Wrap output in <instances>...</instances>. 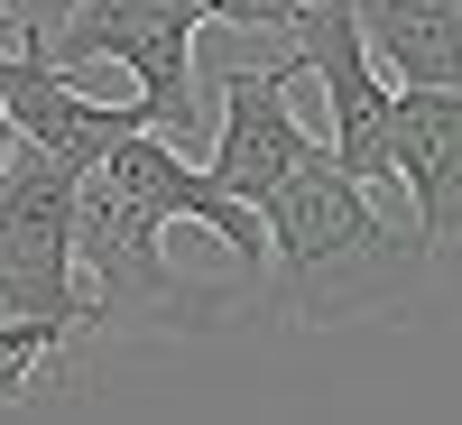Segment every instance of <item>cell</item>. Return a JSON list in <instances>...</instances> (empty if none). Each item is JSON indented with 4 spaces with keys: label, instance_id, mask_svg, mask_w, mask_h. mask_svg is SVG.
<instances>
[{
    "label": "cell",
    "instance_id": "obj_1",
    "mask_svg": "<svg viewBox=\"0 0 462 425\" xmlns=\"http://www.w3.org/2000/svg\"><path fill=\"white\" fill-rule=\"evenodd\" d=\"M268 222V268H259V305L305 333L324 324H370L426 296L435 278V241L389 222L352 176L333 167V148H305L278 176V195L259 204Z\"/></svg>",
    "mask_w": 462,
    "mask_h": 425
},
{
    "label": "cell",
    "instance_id": "obj_2",
    "mask_svg": "<svg viewBox=\"0 0 462 425\" xmlns=\"http://www.w3.org/2000/svg\"><path fill=\"white\" fill-rule=\"evenodd\" d=\"M167 231L111 167L74 176V268H84V296H93V333H222L231 315L259 305V268H195L167 259Z\"/></svg>",
    "mask_w": 462,
    "mask_h": 425
},
{
    "label": "cell",
    "instance_id": "obj_3",
    "mask_svg": "<svg viewBox=\"0 0 462 425\" xmlns=\"http://www.w3.org/2000/svg\"><path fill=\"white\" fill-rule=\"evenodd\" d=\"M0 315L56 324L65 342L93 333V296L74 268V167H56L28 139H10L0 158Z\"/></svg>",
    "mask_w": 462,
    "mask_h": 425
},
{
    "label": "cell",
    "instance_id": "obj_4",
    "mask_svg": "<svg viewBox=\"0 0 462 425\" xmlns=\"http://www.w3.org/2000/svg\"><path fill=\"white\" fill-rule=\"evenodd\" d=\"M195 10L185 0H65L47 19V65H130L139 74V121L158 139H195L204 102H195Z\"/></svg>",
    "mask_w": 462,
    "mask_h": 425
},
{
    "label": "cell",
    "instance_id": "obj_5",
    "mask_svg": "<svg viewBox=\"0 0 462 425\" xmlns=\"http://www.w3.org/2000/svg\"><path fill=\"white\" fill-rule=\"evenodd\" d=\"M287 28H296V65H305V84H315L324 111H333V167L352 176L361 195L398 185V167H389V111H398V93L379 84L352 0H305Z\"/></svg>",
    "mask_w": 462,
    "mask_h": 425
},
{
    "label": "cell",
    "instance_id": "obj_6",
    "mask_svg": "<svg viewBox=\"0 0 462 425\" xmlns=\"http://www.w3.org/2000/svg\"><path fill=\"white\" fill-rule=\"evenodd\" d=\"M305 84V65L287 56V65H231L222 74V130H213V158H204V176L222 185V195H241L250 213L278 195V176L305 158V121H296V93Z\"/></svg>",
    "mask_w": 462,
    "mask_h": 425
},
{
    "label": "cell",
    "instance_id": "obj_7",
    "mask_svg": "<svg viewBox=\"0 0 462 425\" xmlns=\"http://www.w3.org/2000/svg\"><path fill=\"white\" fill-rule=\"evenodd\" d=\"M0 111H10V130H19L28 148H47V158L74 167V176L102 167L111 139L148 130L139 102H93L65 65H47V47H0Z\"/></svg>",
    "mask_w": 462,
    "mask_h": 425
},
{
    "label": "cell",
    "instance_id": "obj_8",
    "mask_svg": "<svg viewBox=\"0 0 462 425\" xmlns=\"http://www.w3.org/2000/svg\"><path fill=\"white\" fill-rule=\"evenodd\" d=\"M389 167L416 204V231L435 250H462V93L407 84L389 111Z\"/></svg>",
    "mask_w": 462,
    "mask_h": 425
},
{
    "label": "cell",
    "instance_id": "obj_9",
    "mask_svg": "<svg viewBox=\"0 0 462 425\" xmlns=\"http://www.w3.org/2000/svg\"><path fill=\"white\" fill-rule=\"evenodd\" d=\"M370 65H389L398 84L462 93V0H352Z\"/></svg>",
    "mask_w": 462,
    "mask_h": 425
},
{
    "label": "cell",
    "instance_id": "obj_10",
    "mask_svg": "<svg viewBox=\"0 0 462 425\" xmlns=\"http://www.w3.org/2000/svg\"><path fill=\"white\" fill-rule=\"evenodd\" d=\"M56 352H65L56 324H10V315H0V407H19V398L47 389V379H56Z\"/></svg>",
    "mask_w": 462,
    "mask_h": 425
},
{
    "label": "cell",
    "instance_id": "obj_11",
    "mask_svg": "<svg viewBox=\"0 0 462 425\" xmlns=\"http://www.w3.org/2000/svg\"><path fill=\"white\" fill-rule=\"evenodd\" d=\"M204 28H287L305 0H185Z\"/></svg>",
    "mask_w": 462,
    "mask_h": 425
},
{
    "label": "cell",
    "instance_id": "obj_12",
    "mask_svg": "<svg viewBox=\"0 0 462 425\" xmlns=\"http://www.w3.org/2000/svg\"><path fill=\"white\" fill-rule=\"evenodd\" d=\"M47 0H0V47H47Z\"/></svg>",
    "mask_w": 462,
    "mask_h": 425
},
{
    "label": "cell",
    "instance_id": "obj_13",
    "mask_svg": "<svg viewBox=\"0 0 462 425\" xmlns=\"http://www.w3.org/2000/svg\"><path fill=\"white\" fill-rule=\"evenodd\" d=\"M10 139H19V130H10V111H0V158H10Z\"/></svg>",
    "mask_w": 462,
    "mask_h": 425
}]
</instances>
